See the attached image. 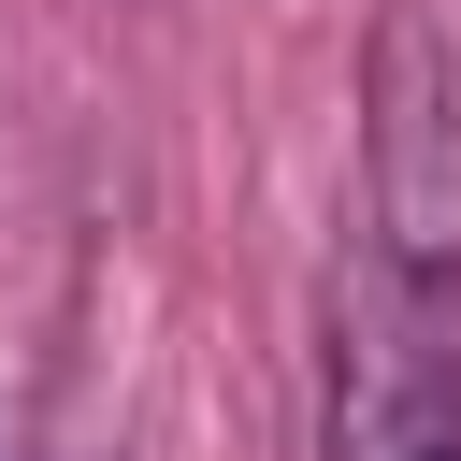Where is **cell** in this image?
Segmentation results:
<instances>
[{
  "label": "cell",
  "instance_id": "cell-1",
  "mask_svg": "<svg viewBox=\"0 0 461 461\" xmlns=\"http://www.w3.org/2000/svg\"><path fill=\"white\" fill-rule=\"evenodd\" d=\"M403 288L461 303V58L418 0L375 14V58H360V230Z\"/></svg>",
  "mask_w": 461,
  "mask_h": 461
},
{
  "label": "cell",
  "instance_id": "cell-2",
  "mask_svg": "<svg viewBox=\"0 0 461 461\" xmlns=\"http://www.w3.org/2000/svg\"><path fill=\"white\" fill-rule=\"evenodd\" d=\"M317 461H461V303L403 288L375 245L331 259V389Z\"/></svg>",
  "mask_w": 461,
  "mask_h": 461
}]
</instances>
